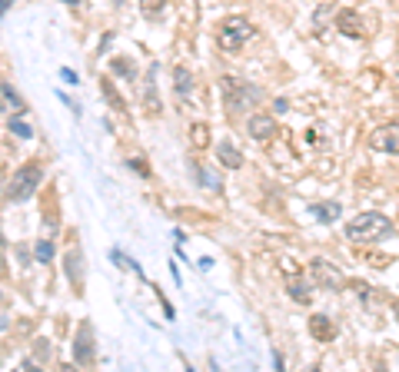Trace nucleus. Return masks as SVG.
Listing matches in <instances>:
<instances>
[{
	"instance_id": "obj_1",
	"label": "nucleus",
	"mask_w": 399,
	"mask_h": 372,
	"mask_svg": "<svg viewBox=\"0 0 399 372\" xmlns=\"http://www.w3.org/2000/svg\"><path fill=\"white\" fill-rule=\"evenodd\" d=\"M396 236V226L383 213H359L346 223V239L350 243H383V239Z\"/></svg>"
},
{
	"instance_id": "obj_2",
	"label": "nucleus",
	"mask_w": 399,
	"mask_h": 372,
	"mask_svg": "<svg viewBox=\"0 0 399 372\" xmlns=\"http://www.w3.org/2000/svg\"><path fill=\"white\" fill-rule=\"evenodd\" d=\"M40 179H44V166L40 163H24L20 170H14V177L7 183V200L10 203H24L40 190Z\"/></svg>"
},
{
	"instance_id": "obj_3",
	"label": "nucleus",
	"mask_w": 399,
	"mask_h": 372,
	"mask_svg": "<svg viewBox=\"0 0 399 372\" xmlns=\"http://www.w3.org/2000/svg\"><path fill=\"white\" fill-rule=\"evenodd\" d=\"M216 40L227 54H240L246 40H253V24L246 17H227L220 30H216Z\"/></svg>"
},
{
	"instance_id": "obj_4",
	"label": "nucleus",
	"mask_w": 399,
	"mask_h": 372,
	"mask_svg": "<svg viewBox=\"0 0 399 372\" xmlns=\"http://www.w3.org/2000/svg\"><path fill=\"white\" fill-rule=\"evenodd\" d=\"M223 100L230 104L233 113H240V110H246V106H253L260 100V90L243 83L240 76H223Z\"/></svg>"
},
{
	"instance_id": "obj_5",
	"label": "nucleus",
	"mask_w": 399,
	"mask_h": 372,
	"mask_svg": "<svg viewBox=\"0 0 399 372\" xmlns=\"http://www.w3.org/2000/svg\"><path fill=\"white\" fill-rule=\"evenodd\" d=\"M309 276H313V286H320V289H339L343 286L339 269L333 263H326V259H313L309 263Z\"/></svg>"
},
{
	"instance_id": "obj_6",
	"label": "nucleus",
	"mask_w": 399,
	"mask_h": 372,
	"mask_svg": "<svg viewBox=\"0 0 399 372\" xmlns=\"http://www.w3.org/2000/svg\"><path fill=\"white\" fill-rule=\"evenodd\" d=\"M369 147L380 153H399V123H383L369 134Z\"/></svg>"
},
{
	"instance_id": "obj_7",
	"label": "nucleus",
	"mask_w": 399,
	"mask_h": 372,
	"mask_svg": "<svg viewBox=\"0 0 399 372\" xmlns=\"http://www.w3.org/2000/svg\"><path fill=\"white\" fill-rule=\"evenodd\" d=\"M93 326L90 323H80L77 329V339H74V362L77 366H90L93 362Z\"/></svg>"
},
{
	"instance_id": "obj_8",
	"label": "nucleus",
	"mask_w": 399,
	"mask_h": 372,
	"mask_svg": "<svg viewBox=\"0 0 399 372\" xmlns=\"http://www.w3.org/2000/svg\"><path fill=\"white\" fill-rule=\"evenodd\" d=\"M246 134H250V140H260V143H266L270 136L277 134V120L266 117V113H253V117L246 120Z\"/></svg>"
},
{
	"instance_id": "obj_9",
	"label": "nucleus",
	"mask_w": 399,
	"mask_h": 372,
	"mask_svg": "<svg viewBox=\"0 0 399 372\" xmlns=\"http://www.w3.org/2000/svg\"><path fill=\"white\" fill-rule=\"evenodd\" d=\"M216 160H220V166H227V170H240L243 166V156H240V149L233 147L230 140L216 143Z\"/></svg>"
},
{
	"instance_id": "obj_10",
	"label": "nucleus",
	"mask_w": 399,
	"mask_h": 372,
	"mask_svg": "<svg viewBox=\"0 0 399 372\" xmlns=\"http://www.w3.org/2000/svg\"><path fill=\"white\" fill-rule=\"evenodd\" d=\"M309 329H313V336H316L320 343H333V336H336V326H333V323H329L323 313L309 319Z\"/></svg>"
},
{
	"instance_id": "obj_11",
	"label": "nucleus",
	"mask_w": 399,
	"mask_h": 372,
	"mask_svg": "<svg viewBox=\"0 0 399 372\" xmlns=\"http://www.w3.org/2000/svg\"><path fill=\"white\" fill-rule=\"evenodd\" d=\"M143 100L150 104V113H160V97H156V63L147 74V87H143Z\"/></svg>"
},
{
	"instance_id": "obj_12",
	"label": "nucleus",
	"mask_w": 399,
	"mask_h": 372,
	"mask_svg": "<svg viewBox=\"0 0 399 372\" xmlns=\"http://www.w3.org/2000/svg\"><path fill=\"white\" fill-rule=\"evenodd\" d=\"M339 30H343L346 37H359V33H363V27H359V17H356V10H339Z\"/></svg>"
},
{
	"instance_id": "obj_13",
	"label": "nucleus",
	"mask_w": 399,
	"mask_h": 372,
	"mask_svg": "<svg viewBox=\"0 0 399 372\" xmlns=\"http://www.w3.org/2000/svg\"><path fill=\"white\" fill-rule=\"evenodd\" d=\"M173 87H177L180 97H190V90H193V74H190L186 67H177V70H173Z\"/></svg>"
},
{
	"instance_id": "obj_14",
	"label": "nucleus",
	"mask_w": 399,
	"mask_h": 372,
	"mask_svg": "<svg viewBox=\"0 0 399 372\" xmlns=\"http://www.w3.org/2000/svg\"><path fill=\"white\" fill-rule=\"evenodd\" d=\"M339 209H343L339 203H316V207H313V216H316L320 223H336Z\"/></svg>"
},
{
	"instance_id": "obj_15",
	"label": "nucleus",
	"mask_w": 399,
	"mask_h": 372,
	"mask_svg": "<svg viewBox=\"0 0 399 372\" xmlns=\"http://www.w3.org/2000/svg\"><path fill=\"white\" fill-rule=\"evenodd\" d=\"M110 70L120 74L123 80H133V76H137V63H133L130 57H113L110 60Z\"/></svg>"
},
{
	"instance_id": "obj_16",
	"label": "nucleus",
	"mask_w": 399,
	"mask_h": 372,
	"mask_svg": "<svg viewBox=\"0 0 399 372\" xmlns=\"http://www.w3.org/2000/svg\"><path fill=\"white\" fill-rule=\"evenodd\" d=\"M193 177H197V183H203L206 190H213V193H220V179L210 173V170H203L200 163H193Z\"/></svg>"
},
{
	"instance_id": "obj_17",
	"label": "nucleus",
	"mask_w": 399,
	"mask_h": 372,
	"mask_svg": "<svg viewBox=\"0 0 399 372\" xmlns=\"http://www.w3.org/2000/svg\"><path fill=\"white\" fill-rule=\"evenodd\" d=\"M190 143H193V147H206V143H210V127H206V123H193V127H190Z\"/></svg>"
},
{
	"instance_id": "obj_18",
	"label": "nucleus",
	"mask_w": 399,
	"mask_h": 372,
	"mask_svg": "<svg viewBox=\"0 0 399 372\" xmlns=\"http://www.w3.org/2000/svg\"><path fill=\"white\" fill-rule=\"evenodd\" d=\"M33 256H37V263H54V243L50 239H37Z\"/></svg>"
},
{
	"instance_id": "obj_19",
	"label": "nucleus",
	"mask_w": 399,
	"mask_h": 372,
	"mask_svg": "<svg viewBox=\"0 0 399 372\" xmlns=\"http://www.w3.org/2000/svg\"><path fill=\"white\" fill-rule=\"evenodd\" d=\"M163 7H167V0H140V10L150 17V20H156V17L163 14Z\"/></svg>"
},
{
	"instance_id": "obj_20",
	"label": "nucleus",
	"mask_w": 399,
	"mask_h": 372,
	"mask_svg": "<svg viewBox=\"0 0 399 372\" xmlns=\"http://www.w3.org/2000/svg\"><path fill=\"white\" fill-rule=\"evenodd\" d=\"M7 130H10V134H14V136H20V140H31V136H33V130H31V127H27L24 120H14V117L7 120Z\"/></svg>"
},
{
	"instance_id": "obj_21",
	"label": "nucleus",
	"mask_w": 399,
	"mask_h": 372,
	"mask_svg": "<svg viewBox=\"0 0 399 372\" xmlns=\"http://www.w3.org/2000/svg\"><path fill=\"white\" fill-rule=\"evenodd\" d=\"M110 256H113V263H117V266H123V269H133V273H137V276H143V269H140L137 263H133V259H130V256H123L120 250H113V253H110Z\"/></svg>"
},
{
	"instance_id": "obj_22",
	"label": "nucleus",
	"mask_w": 399,
	"mask_h": 372,
	"mask_svg": "<svg viewBox=\"0 0 399 372\" xmlns=\"http://www.w3.org/2000/svg\"><path fill=\"white\" fill-rule=\"evenodd\" d=\"M100 90H104V97L110 100V106H113V110H123V100L117 97V93H113V87H110V80H104V83H100Z\"/></svg>"
},
{
	"instance_id": "obj_23",
	"label": "nucleus",
	"mask_w": 399,
	"mask_h": 372,
	"mask_svg": "<svg viewBox=\"0 0 399 372\" xmlns=\"http://www.w3.org/2000/svg\"><path fill=\"white\" fill-rule=\"evenodd\" d=\"M290 296L296 299V302H309V289L303 283H296V280H293V283H290Z\"/></svg>"
},
{
	"instance_id": "obj_24",
	"label": "nucleus",
	"mask_w": 399,
	"mask_h": 372,
	"mask_svg": "<svg viewBox=\"0 0 399 372\" xmlns=\"http://www.w3.org/2000/svg\"><path fill=\"white\" fill-rule=\"evenodd\" d=\"M3 100H7V106H10V110H24V104H20V97L14 93V87H10V83H3Z\"/></svg>"
},
{
	"instance_id": "obj_25",
	"label": "nucleus",
	"mask_w": 399,
	"mask_h": 372,
	"mask_svg": "<svg viewBox=\"0 0 399 372\" xmlns=\"http://www.w3.org/2000/svg\"><path fill=\"white\" fill-rule=\"evenodd\" d=\"M70 276H74V286L80 293V286H83V280H80V253H70Z\"/></svg>"
},
{
	"instance_id": "obj_26",
	"label": "nucleus",
	"mask_w": 399,
	"mask_h": 372,
	"mask_svg": "<svg viewBox=\"0 0 399 372\" xmlns=\"http://www.w3.org/2000/svg\"><path fill=\"white\" fill-rule=\"evenodd\" d=\"M33 359H40V362L50 359V346H47V339H37V346H33Z\"/></svg>"
},
{
	"instance_id": "obj_27",
	"label": "nucleus",
	"mask_w": 399,
	"mask_h": 372,
	"mask_svg": "<svg viewBox=\"0 0 399 372\" xmlns=\"http://www.w3.org/2000/svg\"><path fill=\"white\" fill-rule=\"evenodd\" d=\"M130 166H133L137 173H143V177H150V166L143 163V160H130Z\"/></svg>"
},
{
	"instance_id": "obj_28",
	"label": "nucleus",
	"mask_w": 399,
	"mask_h": 372,
	"mask_svg": "<svg viewBox=\"0 0 399 372\" xmlns=\"http://www.w3.org/2000/svg\"><path fill=\"white\" fill-rule=\"evenodd\" d=\"M60 76H63V80H67V83H77V80H80V76L74 74V70H67V67H63V74H60Z\"/></svg>"
},
{
	"instance_id": "obj_29",
	"label": "nucleus",
	"mask_w": 399,
	"mask_h": 372,
	"mask_svg": "<svg viewBox=\"0 0 399 372\" xmlns=\"http://www.w3.org/2000/svg\"><path fill=\"white\" fill-rule=\"evenodd\" d=\"M273 110H277V113H286V110H290V104H286V100H273Z\"/></svg>"
},
{
	"instance_id": "obj_30",
	"label": "nucleus",
	"mask_w": 399,
	"mask_h": 372,
	"mask_svg": "<svg viewBox=\"0 0 399 372\" xmlns=\"http://www.w3.org/2000/svg\"><path fill=\"white\" fill-rule=\"evenodd\" d=\"M210 266H213V259H210V256H203V259L197 263V269H210Z\"/></svg>"
},
{
	"instance_id": "obj_31",
	"label": "nucleus",
	"mask_w": 399,
	"mask_h": 372,
	"mask_svg": "<svg viewBox=\"0 0 399 372\" xmlns=\"http://www.w3.org/2000/svg\"><path fill=\"white\" fill-rule=\"evenodd\" d=\"M10 3H14V0H3V3H0V7H3V14H7V10H10Z\"/></svg>"
},
{
	"instance_id": "obj_32",
	"label": "nucleus",
	"mask_w": 399,
	"mask_h": 372,
	"mask_svg": "<svg viewBox=\"0 0 399 372\" xmlns=\"http://www.w3.org/2000/svg\"><path fill=\"white\" fill-rule=\"evenodd\" d=\"M63 3H70V7H77V3H80V0H63Z\"/></svg>"
}]
</instances>
